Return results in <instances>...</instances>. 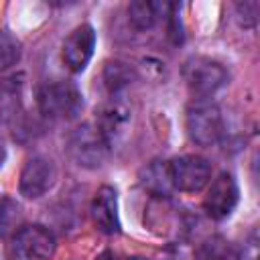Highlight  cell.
<instances>
[{
	"mask_svg": "<svg viewBox=\"0 0 260 260\" xmlns=\"http://www.w3.org/2000/svg\"><path fill=\"white\" fill-rule=\"evenodd\" d=\"M39 112L53 122L75 120L83 110V95L71 81H47L37 89Z\"/></svg>",
	"mask_w": 260,
	"mask_h": 260,
	"instance_id": "cell-1",
	"label": "cell"
},
{
	"mask_svg": "<svg viewBox=\"0 0 260 260\" xmlns=\"http://www.w3.org/2000/svg\"><path fill=\"white\" fill-rule=\"evenodd\" d=\"M187 134L197 146H213L225 132L223 114L217 104L209 100H195L187 108L185 116Z\"/></svg>",
	"mask_w": 260,
	"mask_h": 260,
	"instance_id": "cell-2",
	"label": "cell"
},
{
	"mask_svg": "<svg viewBox=\"0 0 260 260\" xmlns=\"http://www.w3.org/2000/svg\"><path fill=\"white\" fill-rule=\"evenodd\" d=\"M183 79L193 95L199 100L213 95L219 91L228 79L230 73L217 59L205 57V55H193L183 63Z\"/></svg>",
	"mask_w": 260,
	"mask_h": 260,
	"instance_id": "cell-3",
	"label": "cell"
},
{
	"mask_svg": "<svg viewBox=\"0 0 260 260\" xmlns=\"http://www.w3.org/2000/svg\"><path fill=\"white\" fill-rule=\"evenodd\" d=\"M67 154L77 167L98 169L108 160L110 144L95 124H81L67 136Z\"/></svg>",
	"mask_w": 260,
	"mask_h": 260,
	"instance_id": "cell-4",
	"label": "cell"
},
{
	"mask_svg": "<svg viewBox=\"0 0 260 260\" xmlns=\"http://www.w3.org/2000/svg\"><path fill=\"white\" fill-rule=\"evenodd\" d=\"M175 191L199 193L211 181V162L201 154H181L169 160Z\"/></svg>",
	"mask_w": 260,
	"mask_h": 260,
	"instance_id": "cell-5",
	"label": "cell"
},
{
	"mask_svg": "<svg viewBox=\"0 0 260 260\" xmlns=\"http://www.w3.org/2000/svg\"><path fill=\"white\" fill-rule=\"evenodd\" d=\"M238 199H240V189L234 175L228 171H221L207 185V191L203 197V209L211 219L221 221L232 215V211L238 205Z\"/></svg>",
	"mask_w": 260,
	"mask_h": 260,
	"instance_id": "cell-6",
	"label": "cell"
},
{
	"mask_svg": "<svg viewBox=\"0 0 260 260\" xmlns=\"http://www.w3.org/2000/svg\"><path fill=\"white\" fill-rule=\"evenodd\" d=\"M55 181H57L55 162L49 156L37 154L24 162L18 179V191L26 199H39L53 189Z\"/></svg>",
	"mask_w": 260,
	"mask_h": 260,
	"instance_id": "cell-7",
	"label": "cell"
},
{
	"mask_svg": "<svg viewBox=\"0 0 260 260\" xmlns=\"http://www.w3.org/2000/svg\"><path fill=\"white\" fill-rule=\"evenodd\" d=\"M95 43H98V37H95V30H93L91 24L75 26L67 35V39L63 41L61 57H63L65 67L71 73H81L89 65V61L93 57Z\"/></svg>",
	"mask_w": 260,
	"mask_h": 260,
	"instance_id": "cell-8",
	"label": "cell"
},
{
	"mask_svg": "<svg viewBox=\"0 0 260 260\" xmlns=\"http://www.w3.org/2000/svg\"><path fill=\"white\" fill-rule=\"evenodd\" d=\"M14 246L26 260H49L55 256L57 240L49 228L32 223V225H22L16 232Z\"/></svg>",
	"mask_w": 260,
	"mask_h": 260,
	"instance_id": "cell-9",
	"label": "cell"
},
{
	"mask_svg": "<svg viewBox=\"0 0 260 260\" xmlns=\"http://www.w3.org/2000/svg\"><path fill=\"white\" fill-rule=\"evenodd\" d=\"M130 120H132L130 106L122 98H112L108 104L102 106L95 126L102 132V136L106 138V142L112 146L126 134Z\"/></svg>",
	"mask_w": 260,
	"mask_h": 260,
	"instance_id": "cell-10",
	"label": "cell"
},
{
	"mask_svg": "<svg viewBox=\"0 0 260 260\" xmlns=\"http://www.w3.org/2000/svg\"><path fill=\"white\" fill-rule=\"evenodd\" d=\"M91 221L102 234H118L120 232V213H118V195L116 189L104 185L98 189L91 201Z\"/></svg>",
	"mask_w": 260,
	"mask_h": 260,
	"instance_id": "cell-11",
	"label": "cell"
},
{
	"mask_svg": "<svg viewBox=\"0 0 260 260\" xmlns=\"http://www.w3.org/2000/svg\"><path fill=\"white\" fill-rule=\"evenodd\" d=\"M140 185L144 191H148L156 199H169L175 191L173 181H171V171H169V160L154 158L146 167H142L140 175Z\"/></svg>",
	"mask_w": 260,
	"mask_h": 260,
	"instance_id": "cell-12",
	"label": "cell"
},
{
	"mask_svg": "<svg viewBox=\"0 0 260 260\" xmlns=\"http://www.w3.org/2000/svg\"><path fill=\"white\" fill-rule=\"evenodd\" d=\"M169 4L160 2H150V0H134L128 4V22L134 30L144 32L150 30L160 16H167Z\"/></svg>",
	"mask_w": 260,
	"mask_h": 260,
	"instance_id": "cell-13",
	"label": "cell"
},
{
	"mask_svg": "<svg viewBox=\"0 0 260 260\" xmlns=\"http://www.w3.org/2000/svg\"><path fill=\"white\" fill-rule=\"evenodd\" d=\"M102 79H104V87L108 89V93L112 98H118L122 91H126L136 81V71L128 63L116 59V61H108L104 65Z\"/></svg>",
	"mask_w": 260,
	"mask_h": 260,
	"instance_id": "cell-14",
	"label": "cell"
},
{
	"mask_svg": "<svg viewBox=\"0 0 260 260\" xmlns=\"http://www.w3.org/2000/svg\"><path fill=\"white\" fill-rule=\"evenodd\" d=\"M20 93H22V75L0 77V114L10 118L20 110Z\"/></svg>",
	"mask_w": 260,
	"mask_h": 260,
	"instance_id": "cell-15",
	"label": "cell"
},
{
	"mask_svg": "<svg viewBox=\"0 0 260 260\" xmlns=\"http://www.w3.org/2000/svg\"><path fill=\"white\" fill-rule=\"evenodd\" d=\"M22 228V207L12 197L0 199V238H14Z\"/></svg>",
	"mask_w": 260,
	"mask_h": 260,
	"instance_id": "cell-16",
	"label": "cell"
},
{
	"mask_svg": "<svg viewBox=\"0 0 260 260\" xmlns=\"http://www.w3.org/2000/svg\"><path fill=\"white\" fill-rule=\"evenodd\" d=\"M20 53H22L20 43L12 35L0 30V73L16 65L20 61Z\"/></svg>",
	"mask_w": 260,
	"mask_h": 260,
	"instance_id": "cell-17",
	"label": "cell"
},
{
	"mask_svg": "<svg viewBox=\"0 0 260 260\" xmlns=\"http://www.w3.org/2000/svg\"><path fill=\"white\" fill-rule=\"evenodd\" d=\"M199 260H238L234 250L221 238H211L199 250Z\"/></svg>",
	"mask_w": 260,
	"mask_h": 260,
	"instance_id": "cell-18",
	"label": "cell"
},
{
	"mask_svg": "<svg viewBox=\"0 0 260 260\" xmlns=\"http://www.w3.org/2000/svg\"><path fill=\"white\" fill-rule=\"evenodd\" d=\"M258 10H260V4L256 0H250V2H238L236 4V18L242 26L246 28H254L256 22H258Z\"/></svg>",
	"mask_w": 260,
	"mask_h": 260,
	"instance_id": "cell-19",
	"label": "cell"
},
{
	"mask_svg": "<svg viewBox=\"0 0 260 260\" xmlns=\"http://www.w3.org/2000/svg\"><path fill=\"white\" fill-rule=\"evenodd\" d=\"M177 10H179V6L177 4H169V10H167V22H169V37H171V41L175 43V45H181L183 43V22H181V18H179V14H177Z\"/></svg>",
	"mask_w": 260,
	"mask_h": 260,
	"instance_id": "cell-20",
	"label": "cell"
},
{
	"mask_svg": "<svg viewBox=\"0 0 260 260\" xmlns=\"http://www.w3.org/2000/svg\"><path fill=\"white\" fill-rule=\"evenodd\" d=\"M242 260H258V240H256V234H252L250 240L244 244Z\"/></svg>",
	"mask_w": 260,
	"mask_h": 260,
	"instance_id": "cell-21",
	"label": "cell"
},
{
	"mask_svg": "<svg viewBox=\"0 0 260 260\" xmlns=\"http://www.w3.org/2000/svg\"><path fill=\"white\" fill-rule=\"evenodd\" d=\"M95 260H120V258H118V254H114L112 250H104Z\"/></svg>",
	"mask_w": 260,
	"mask_h": 260,
	"instance_id": "cell-22",
	"label": "cell"
},
{
	"mask_svg": "<svg viewBox=\"0 0 260 260\" xmlns=\"http://www.w3.org/2000/svg\"><path fill=\"white\" fill-rule=\"evenodd\" d=\"M4 158H6V148H4V144H2V140H0V167H2Z\"/></svg>",
	"mask_w": 260,
	"mask_h": 260,
	"instance_id": "cell-23",
	"label": "cell"
},
{
	"mask_svg": "<svg viewBox=\"0 0 260 260\" xmlns=\"http://www.w3.org/2000/svg\"><path fill=\"white\" fill-rule=\"evenodd\" d=\"M130 260H146V258H130Z\"/></svg>",
	"mask_w": 260,
	"mask_h": 260,
	"instance_id": "cell-24",
	"label": "cell"
}]
</instances>
